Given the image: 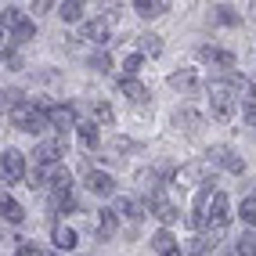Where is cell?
Listing matches in <instances>:
<instances>
[{
  "mask_svg": "<svg viewBox=\"0 0 256 256\" xmlns=\"http://www.w3.org/2000/svg\"><path fill=\"white\" fill-rule=\"evenodd\" d=\"M8 116H11L14 130H26V134H44V130L50 126V119H47V108H36V105H29V101L14 105Z\"/></svg>",
  "mask_w": 256,
  "mask_h": 256,
  "instance_id": "cell-1",
  "label": "cell"
},
{
  "mask_svg": "<svg viewBox=\"0 0 256 256\" xmlns=\"http://www.w3.org/2000/svg\"><path fill=\"white\" fill-rule=\"evenodd\" d=\"M210 112L213 119H220V123H228V119L234 116V87H231V80H213L210 83Z\"/></svg>",
  "mask_w": 256,
  "mask_h": 256,
  "instance_id": "cell-2",
  "label": "cell"
},
{
  "mask_svg": "<svg viewBox=\"0 0 256 256\" xmlns=\"http://www.w3.org/2000/svg\"><path fill=\"white\" fill-rule=\"evenodd\" d=\"M231 220V202L224 192H213V202H210V220H206V234L210 238H220Z\"/></svg>",
  "mask_w": 256,
  "mask_h": 256,
  "instance_id": "cell-3",
  "label": "cell"
},
{
  "mask_svg": "<svg viewBox=\"0 0 256 256\" xmlns=\"http://www.w3.org/2000/svg\"><path fill=\"white\" fill-rule=\"evenodd\" d=\"M4 26H11V40L14 44H26V40H32V32H36V26H32V18H26V14L18 11V8H4Z\"/></svg>",
  "mask_w": 256,
  "mask_h": 256,
  "instance_id": "cell-4",
  "label": "cell"
},
{
  "mask_svg": "<svg viewBox=\"0 0 256 256\" xmlns=\"http://www.w3.org/2000/svg\"><path fill=\"white\" fill-rule=\"evenodd\" d=\"M65 152H69V141H65V134H58V138H50V141H40L32 156H36L40 166H58Z\"/></svg>",
  "mask_w": 256,
  "mask_h": 256,
  "instance_id": "cell-5",
  "label": "cell"
},
{
  "mask_svg": "<svg viewBox=\"0 0 256 256\" xmlns=\"http://www.w3.org/2000/svg\"><path fill=\"white\" fill-rule=\"evenodd\" d=\"M0 174H4V184H18L26 177V156L18 148H4V162H0Z\"/></svg>",
  "mask_w": 256,
  "mask_h": 256,
  "instance_id": "cell-6",
  "label": "cell"
},
{
  "mask_svg": "<svg viewBox=\"0 0 256 256\" xmlns=\"http://www.w3.org/2000/svg\"><path fill=\"white\" fill-rule=\"evenodd\" d=\"M206 162H210V166H220V170H228V174H242V170H246V162L238 159V156H234V152H231L228 144H213Z\"/></svg>",
  "mask_w": 256,
  "mask_h": 256,
  "instance_id": "cell-7",
  "label": "cell"
},
{
  "mask_svg": "<svg viewBox=\"0 0 256 256\" xmlns=\"http://www.w3.org/2000/svg\"><path fill=\"white\" fill-rule=\"evenodd\" d=\"M148 210L156 213V216L162 220L166 228H170V224H177V220H180V210H177V206H174V202H170V198H166L162 192H152V195H148Z\"/></svg>",
  "mask_w": 256,
  "mask_h": 256,
  "instance_id": "cell-8",
  "label": "cell"
},
{
  "mask_svg": "<svg viewBox=\"0 0 256 256\" xmlns=\"http://www.w3.org/2000/svg\"><path fill=\"white\" fill-rule=\"evenodd\" d=\"M47 119H50V126H54L58 134L76 130V126H80V123H76V108H72V105H47Z\"/></svg>",
  "mask_w": 256,
  "mask_h": 256,
  "instance_id": "cell-9",
  "label": "cell"
},
{
  "mask_svg": "<svg viewBox=\"0 0 256 256\" xmlns=\"http://www.w3.org/2000/svg\"><path fill=\"white\" fill-rule=\"evenodd\" d=\"M87 192L98 195V198H108V195H116V180L105 174V170H90L87 174Z\"/></svg>",
  "mask_w": 256,
  "mask_h": 256,
  "instance_id": "cell-10",
  "label": "cell"
},
{
  "mask_svg": "<svg viewBox=\"0 0 256 256\" xmlns=\"http://www.w3.org/2000/svg\"><path fill=\"white\" fill-rule=\"evenodd\" d=\"M116 22V14H105V18H94L90 26H83V40H90V44H108V29Z\"/></svg>",
  "mask_w": 256,
  "mask_h": 256,
  "instance_id": "cell-11",
  "label": "cell"
},
{
  "mask_svg": "<svg viewBox=\"0 0 256 256\" xmlns=\"http://www.w3.org/2000/svg\"><path fill=\"white\" fill-rule=\"evenodd\" d=\"M116 231H119V213L116 210H98V238L108 242Z\"/></svg>",
  "mask_w": 256,
  "mask_h": 256,
  "instance_id": "cell-12",
  "label": "cell"
},
{
  "mask_svg": "<svg viewBox=\"0 0 256 256\" xmlns=\"http://www.w3.org/2000/svg\"><path fill=\"white\" fill-rule=\"evenodd\" d=\"M119 90H123L134 105H144L148 101V90H144V83H138L134 76H119Z\"/></svg>",
  "mask_w": 256,
  "mask_h": 256,
  "instance_id": "cell-13",
  "label": "cell"
},
{
  "mask_svg": "<svg viewBox=\"0 0 256 256\" xmlns=\"http://www.w3.org/2000/svg\"><path fill=\"white\" fill-rule=\"evenodd\" d=\"M198 58L220 65V69H234V54L231 50H220V47H198Z\"/></svg>",
  "mask_w": 256,
  "mask_h": 256,
  "instance_id": "cell-14",
  "label": "cell"
},
{
  "mask_svg": "<svg viewBox=\"0 0 256 256\" xmlns=\"http://www.w3.org/2000/svg\"><path fill=\"white\" fill-rule=\"evenodd\" d=\"M152 249H156L159 256H177V238L162 228V231H156V234H152Z\"/></svg>",
  "mask_w": 256,
  "mask_h": 256,
  "instance_id": "cell-15",
  "label": "cell"
},
{
  "mask_svg": "<svg viewBox=\"0 0 256 256\" xmlns=\"http://www.w3.org/2000/svg\"><path fill=\"white\" fill-rule=\"evenodd\" d=\"M50 192H72V174L62 162L50 166Z\"/></svg>",
  "mask_w": 256,
  "mask_h": 256,
  "instance_id": "cell-16",
  "label": "cell"
},
{
  "mask_svg": "<svg viewBox=\"0 0 256 256\" xmlns=\"http://www.w3.org/2000/svg\"><path fill=\"white\" fill-rule=\"evenodd\" d=\"M134 11L141 18H159V14H166V0H134Z\"/></svg>",
  "mask_w": 256,
  "mask_h": 256,
  "instance_id": "cell-17",
  "label": "cell"
},
{
  "mask_svg": "<svg viewBox=\"0 0 256 256\" xmlns=\"http://www.w3.org/2000/svg\"><path fill=\"white\" fill-rule=\"evenodd\" d=\"M170 87H174V90H195V87H198L195 69H180V72H174V76H170Z\"/></svg>",
  "mask_w": 256,
  "mask_h": 256,
  "instance_id": "cell-18",
  "label": "cell"
},
{
  "mask_svg": "<svg viewBox=\"0 0 256 256\" xmlns=\"http://www.w3.org/2000/svg\"><path fill=\"white\" fill-rule=\"evenodd\" d=\"M112 119H116V112H112L108 101H94V105H90V123H98V126H112Z\"/></svg>",
  "mask_w": 256,
  "mask_h": 256,
  "instance_id": "cell-19",
  "label": "cell"
},
{
  "mask_svg": "<svg viewBox=\"0 0 256 256\" xmlns=\"http://www.w3.org/2000/svg\"><path fill=\"white\" fill-rule=\"evenodd\" d=\"M116 213H123L130 224H141V216H144V210H141L134 198H116Z\"/></svg>",
  "mask_w": 256,
  "mask_h": 256,
  "instance_id": "cell-20",
  "label": "cell"
},
{
  "mask_svg": "<svg viewBox=\"0 0 256 256\" xmlns=\"http://www.w3.org/2000/svg\"><path fill=\"white\" fill-rule=\"evenodd\" d=\"M0 213H4L8 224H22V220H26V210H22L11 195H4V202H0Z\"/></svg>",
  "mask_w": 256,
  "mask_h": 256,
  "instance_id": "cell-21",
  "label": "cell"
},
{
  "mask_svg": "<svg viewBox=\"0 0 256 256\" xmlns=\"http://www.w3.org/2000/svg\"><path fill=\"white\" fill-rule=\"evenodd\" d=\"M58 18L62 22H80L83 18V0H65V4L58 8Z\"/></svg>",
  "mask_w": 256,
  "mask_h": 256,
  "instance_id": "cell-22",
  "label": "cell"
},
{
  "mask_svg": "<svg viewBox=\"0 0 256 256\" xmlns=\"http://www.w3.org/2000/svg\"><path fill=\"white\" fill-rule=\"evenodd\" d=\"M76 134H80V144L83 148H98V141H101L98 138V123H80Z\"/></svg>",
  "mask_w": 256,
  "mask_h": 256,
  "instance_id": "cell-23",
  "label": "cell"
},
{
  "mask_svg": "<svg viewBox=\"0 0 256 256\" xmlns=\"http://www.w3.org/2000/svg\"><path fill=\"white\" fill-rule=\"evenodd\" d=\"M138 40H141V50H144V54H152V58L162 54V36H159V32H144V36H138Z\"/></svg>",
  "mask_w": 256,
  "mask_h": 256,
  "instance_id": "cell-24",
  "label": "cell"
},
{
  "mask_svg": "<svg viewBox=\"0 0 256 256\" xmlns=\"http://www.w3.org/2000/svg\"><path fill=\"white\" fill-rule=\"evenodd\" d=\"M213 22H220V26H238V14H234V8H228V4H216V8H213Z\"/></svg>",
  "mask_w": 256,
  "mask_h": 256,
  "instance_id": "cell-25",
  "label": "cell"
},
{
  "mask_svg": "<svg viewBox=\"0 0 256 256\" xmlns=\"http://www.w3.org/2000/svg\"><path fill=\"white\" fill-rule=\"evenodd\" d=\"M54 246L58 249H76V231L72 228H54Z\"/></svg>",
  "mask_w": 256,
  "mask_h": 256,
  "instance_id": "cell-26",
  "label": "cell"
},
{
  "mask_svg": "<svg viewBox=\"0 0 256 256\" xmlns=\"http://www.w3.org/2000/svg\"><path fill=\"white\" fill-rule=\"evenodd\" d=\"M238 216H242L249 228H256V195L242 198V206H238Z\"/></svg>",
  "mask_w": 256,
  "mask_h": 256,
  "instance_id": "cell-27",
  "label": "cell"
},
{
  "mask_svg": "<svg viewBox=\"0 0 256 256\" xmlns=\"http://www.w3.org/2000/svg\"><path fill=\"white\" fill-rule=\"evenodd\" d=\"M90 69L94 72H108L112 69V58L105 54V50H94V54H90Z\"/></svg>",
  "mask_w": 256,
  "mask_h": 256,
  "instance_id": "cell-28",
  "label": "cell"
},
{
  "mask_svg": "<svg viewBox=\"0 0 256 256\" xmlns=\"http://www.w3.org/2000/svg\"><path fill=\"white\" fill-rule=\"evenodd\" d=\"M234 249H238V256H256V234H242Z\"/></svg>",
  "mask_w": 256,
  "mask_h": 256,
  "instance_id": "cell-29",
  "label": "cell"
},
{
  "mask_svg": "<svg viewBox=\"0 0 256 256\" xmlns=\"http://www.w3.org/2000/svg\"><path fill=\"white\" fill-rule=\"evenodd\" d=\"M123 72H126V76H138V72H141V54H130V58L123 62Z\"/></svg>",
  "mask_w": 256,
  "mask_h": 256,
  "instance_id": "cell-30",
  "label": "cell"
},
{
  "mask_svg": "<svg viewBox=\"0 0 256 256\" xmlns=\"http://www.w3.org/2000/svg\"><path fill=\"white\" fill-rule=\"evenodd\" d=\"M14 256H44V252H40V246H32V242H18Z\"/></svg>",
  "mask_w": 256,
  "mask_h": 256,
  "instance_id": "cell-31",
  "label": "cell"
},
{
  "mask_svg": "<svg viewBox=\"0 0 256 256\" xmlns=\"http://www.w3.org/2000/svg\"><path fill=\"white\" fill-rule=\"evenodd\" d=\"M32 11H36V14H44V11H50V0H32Z\"/></svg>",
  "mask_w": 256,
  "mask_h": 256,
  "instance_id": "cell-32",
  "label": "cell"
},
{
  "mask_svg": "<svg viewBox=\"0 0 256 256\" xmlns=\"http://www.w3.org/2000/svg\"><path fill=\"white\" fill-rule=\"evenodd\" d=\"M224 256H238V249H231V252H224Z\"/></svg>",
  "mask_w": 256,
  "mask_h": 256,
  "instance_id": "cell-33",
  "label": "cell"
},
{
  "mask_svg": "<svg viewBox=\"0 0 256 256\" xmlns=\"http://www.w3.org/2000/svg\"><path fill=\"white\" fill-rule=\"evenodd\" d=\"M50 256H62V252H50Z\"/></svg>",
  "mask_w": 256,
  "mask_h": 256,
  "instance_id": "cell-34",
  "label": "cell"
}]
</instances>
